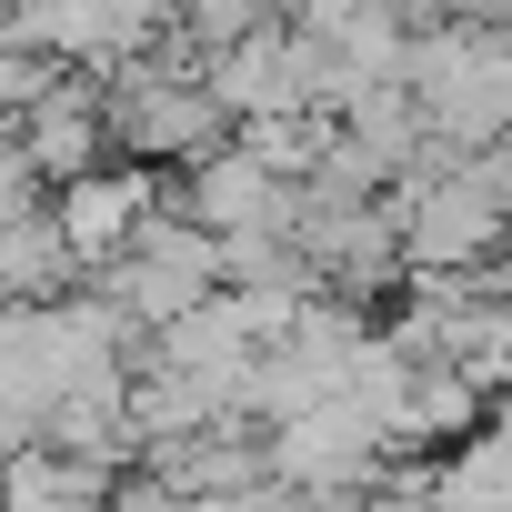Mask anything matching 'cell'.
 <instances>
[{
    "label": "cell",
    "mask_w": 512,
    "mask_h": 512,
    "mask_svg": "<svg viewBox=\"0 0 512 512\" xmlns=\"http://www.w3.org/2000/svg\"><path fill=\"white\" fill-rule=\"evenodd\" d=\"M502 201H512V171H452L442 191H422L412 251H422V262H472V251H492Z\"/></svg>",
    "instance_id": "1"
},
{
    "label": "cell",
    "mask_w": 512,
    "mask_h": 512,
    "mask_svg": "<svg viewBox=\"0 0 512 512\" xmlns=\"http://www.w3.org/2000/svg\"><path fill=\"white\" fill-rule=\"evenodd\" d=\"M61 241H71V262H121V251L141 241V221H151V181L141 171H81V181H61Z\"/></svg>",
    "instance_id": "2"
}]
</instances>
